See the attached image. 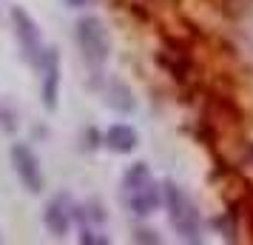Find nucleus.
<instances>
[{
	"instance_id": "1",
	"label": "nucleus",
	"mask_w": 253,
	"mask_h": 245,
	"mask_svg": "<svg viewBox=\"0 0 253 245\" xmlns=\"http://www.w3.org/2000/svg\"><path fill=\"white\" fill-rule=\"evenodd\" d=\"M162 199H165V208H168V217H171V225L176 228V234L188 240V243H199L202 237V220H199V211L191 202V197L185 194L176 183H165L162 186Z\"/></svg>"
},
{
	"instance_id": "2",
	"label": "nucleus",
	"mask_w": 253,
	"mask_h": 245,
	"mask_svg": "<svg viewBox=\"0 0 253 245\" xmlns=\"http://www.w3.org/2000/svg\"><path fill=\"white\" fill-rule=\"evenodd\" d=\"M74 37H77V46H80L85 63L91 66H103L108 54H111V37H108V29L100 17L94 14H85L77 20L74 26Z\"/></svg>"
},
{
	"instance_id": "3",
	"label": "nucleus",
	"mask_w": 253,
	"mask_h": 245,
	"mask_svg": "<svg viewBox=\"0 0 253 245\" xmlns=\"http://www.w3.org/2000/svg\"><path fill=\"white\" fill-rule=\"evenodd\" d=\"M12 23H14V35H17V43L23 49L26 60L32 63V66H43V60H46V51H43V37H40V29H37L35 17L20 9V6H14L12 9Z\"/></svg>"
},
{
	"instance_id": "4",
	"label": "nucleus",
	"mask_w": 253,
	"mask_h": 245,
	"mask_svg": "<svg viewBox=\"0 0 253 245\" xmlns=\"http://www.w3.org/2000/svg\"><path fill=\"white\" fill-rule=\"evenodd\" d=\"M9 157H12L14 174L23 183L26 191H29V194H40L43 186H46V180H43V168H40L37 154L32 151L26 143H14L12 148H9Z\"/></svg>"
},
{
	"instance_id": "5",
	"label": "nucleus",
	"mask_w": 253,
	"mask_h": 245,
	"mask_svg": "<svg viewBox=\"0 0 253 245\" xmlns=\"http://www.w3.org/2000/svg\"><path fill=\"white\" fill-rule=\"evenodd\" d=\"M43 105L48 111L57 108V97H60V57L54 49L46 51V60H43Z\"/></svg>"
},
{
	"instance_id": "6",
	"label": "nucleus",
	"mask_w": 253,
	"mask_h": 245,
	"mask_svg": "<svg viewBox=\"0 0 253 245\" xmlns=\"http://www.w3.org/2000/svg\"><path fill=\"white\" fill-rule=\"evenodd\" d=\"M160 186L157 183H148V186L137 188V191H128V208L134 211L137 217H148L154 211L160 208Z\"/></svg>"
},
{
	"instance_id": "7",
	"label": "nucleus",
	"mask_w": 253,
	"mask_h": 245,
	"mask_svg": "<svg viewBox=\"0 0 253 245\" xmlns=\"http://www.w3.org/2000/svg\"><path fill=\"white\" fill-rule=\"evenodd\" d=\"M103 143L108 146V151H114V154H131L139 146V137L131 126L117 123V126H111V129L103 134Z\"/></svg>"
},
{
	"instance_id": "8",
	"label": "nucleus",
	"mask_w": 253,
	"mask_h": 245,
	"mask_svg": "<svg viewBox=\"0 0 253 245\" xmlns=\"http://www.w3.org/2000/svg\"><path fill=\"white\" fill-rule=\"evenodd\" d=\"M105 103L111 105L114 111H123V114H131L137 108L134 92L123 80H108V86H105Z\"/></svg>"
},
{
	"instance_id": "9",
	"label": "nucleus",
	"mask_w": 253,
	"mask_h": 245,
	"mask_svg": "<svg viewBox=\"0 0 253 245\" xmlns=\"http://www.w3.org/2000/svg\"><path fill=\"white\" fill-rule=\"evenodd\" d=\"M69 208L63 205V197L51 199L46 205V211H43V222H46L48 234H54V237H66L69 234Z\"/></svg>"
},
{
	"instance_id": "10",
	"label": "nucleus",
	"mask_w": 253,
	"mask_h": 245,
	"mask_svg": "<svg viewBox=\"0 0 253 245\" xmlns=\"http://www.w3.org/2000/svg\"><path fill=\"white\" fill-rule=\"evenodd\" d=\"M148 183H154L148 163H134L126 174H123V188H126V194L128 191H137V188H142V186H148Z\"/></svg>"
},
{
	"instance_id": "11",
	"label": "nucleus",
	"mask_w": 253,
	"mask_h": 245,
	"mask_svg": "<svg viewBox=\"0 0 253 245\" xmlns=\"http://www.w3.org/2000/svg\"><path fill=\"white\" fill-rule=\"evenodd\" d=\"M134 240H137V243H160V237L154 231H148V228H139V231L134 234Z\"/></svg>"
},
{
	"instance_id": "12",
	"label": "nucleus",
	"mask_w": 253,
	"mask_h": 245,
	"mask_svg": "<svg viewBox=\"0 0 253 245\" xmlns=\"http://www.w3.org/2000/svg\"><path fill=\"white\" fill-rule=\"evenodd\" d=\"M80 243L85 245V243H91V245H103V243H108L105 237H94V231H83L80 234Z\"/></svg>"
},
{
	"instance_id": "13",
	"label": "nucleus",
	"mask_w": 253,
	"mask_h": 245,
	"mask_svg": "<svg viewBox=\"0 0 253 245\" xmlns=\"http://www.w3.org/2000/svg\"><path fill=\"white\" fill-rule=\"evenodd\" d=\"M66 3H69L71 9H83V6H85V3H88V0H66Z\"/></svg>"
}]
</instances>
